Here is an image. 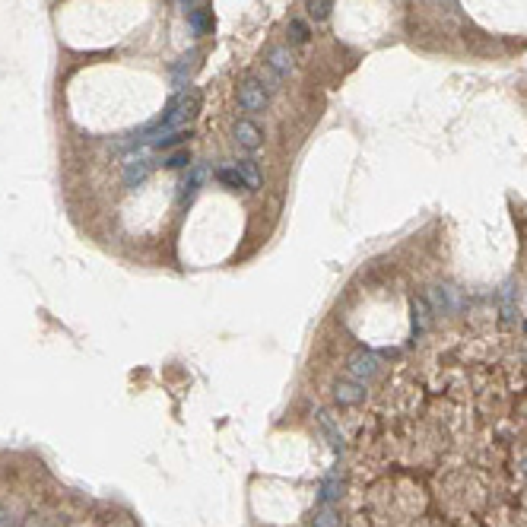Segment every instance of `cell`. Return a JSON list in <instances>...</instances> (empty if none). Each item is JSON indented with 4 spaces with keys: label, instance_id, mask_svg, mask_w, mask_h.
<instances>
[{
    "label": "cell",
    "instance_id": "cell-1",
    "mask_svg": "<svg viewBox=\"0 0 527 527\" xmlns=\"http://www.w3.org/2000/svg\"><path fill=\"white\" fill-rule=\"evenodd\" d=\"M378 368H381L378 353H375V349H368V346H356L353 353L346 356V372H349V378H356V381L375 378V375H378Z\"/></svg>",
    "mask_w": 527,
    "mask_h": 527
},
{
    "label": "cell",
    "instance_id": "cell-2",
    "mask_svg": "<svg viewBox=\"0 0 527 527\" xmlns=\"http://www.w3.org/2000/svg\"><path fill=\"white\" fill-rule=\"evenodd\" d=\"M267 102H270V92L264 89V83L258 76H245L238 86V105L241 111H264Z\"/></svg>",
    "mask_w": 527,
    "mask_h": 527
},
{
    "label": "cell",
    "instance_id": "cell-3",
    "mask_svg": "<svg viewBox=\"0 0 527 527\" xmlns=\"http://www.w3.org/2000/svg\"><path fill=\"white\" fill-rule=\"evenodd\" d=\"M232 140L241 146V150L254 152V150H260V146H264V131H260V127L254 124L251 118H238L232 124Z\"/></svg>",
    "mask_w": 527,
    "mask_h": 527
},
{
    "label": "cell",
    "instance_id": "cell-4",
    "mask_svg": "<svg viewBox=\"0 0 527 527\" xmlns=\"http://www.w3.org/2000/svg\"><path fill=\"white\" fill-rule=\"evenodd\" d=\"M152 169H156V162H152L146 152H137V156H131L124 162V184L127 188H140V184L150 178Z\"/></svg>",
    "mask_w": 527,
    "mask_h": 527
},
{
    "label": "cell",
    "instance_id": "cell-5",
    "mask_svg": "<svg viewBox=\"0 0 527 527\" xmlns=\"http://www.w3.org/2000/svg\"><path fill=\"white\" fill-rule=\"evenodd\" d=\"M207 165H200V162H190L188 165V175H184V181H181V190H178V200L181 203H190L197 194H200V188H203V181H207Z\"/></svg>",
    "mask_w": 527,
    "mask_h": 527
},
{
    "label": "cell",
    "instance_id": "cell-6",
    "mask_svg": "<svg viewBox=\"0 0 527 527\" xmlns=\"http://www.w3.org/2000/svg\"><path fill=\"white\" fill-rule=\"evenodd\" d=\"M334 400L340 406H359L365 400V384L356 378H340L334 384Z\"/></svg>",
    "mask_w": 527,
    "mask_h": 527
},
{
    "label": "cell",
    "instance_id": "cell-7",
    "mask_svg": "<svg viewBox=\"0 0 527 527\" xmlns=\"http://www.w3.org/2000/svg\"><path fill=\"white\" fill-rule=\"evenodd\" d=\"M267 67L273 70V73L279 76V80H286V76L296 70V63H292V51L289 44H273L270 51H267Z\"/></svg>",
    "mask_w": 527,
    "mask_h": 527
},
{
    "label": "cell",
    "instance_id": "cell-8",
    "mask_svg": "<svg viewBox=\"0 0 527 527\" xmlns=\"http://www.w3.org/2000/svg\"><path fill=\"white\" fill-rule=\"evenodd\" d=\"M235 169L241 171V178L248 181V190H260L264 188V171H260V162L254 156H245V159H235Z\"/></svg>",
    "mask_w": 527,
    "mask_h": 527
},
{
    "label": "cell",
    "instance_id": "cell-9",
    "mask_svg": "<svg viewBox=\"0 0 527 527\" xmlns=\"http://www.w3.org/2000/svg\"><path fill=\"white\" fill-rule=\"evenodd\" d=\"M425 302H432V308L442 311V315L444 311H454L457 308V289H451V286H432Z\"/></svg>",
    "mask_w": 527,
    "mask_h": 527
},
{
    "label": "cell",
    "instance_id": "cell-10",
    "mask_svg": "<svg viewBox=\"0 0 527 527\" xmlns=\"http://www.w3.org/2000/svg\"><path fill=\"white\" fill-rule=\"evenodd\" d=\"M213 178H216V184L226 190H248V181L241 178V171L235 169V165H219V169H213Z\"/></svg>",
    "mask_w": 527,
    "mask_h": 527
},
{
    "label": "cell",
    "instance_id": "cell-11",
    "mask_svg": "<svg viewBox=\"0 0 527 527\" xmlns=\"http://www.w3.org/2000/svg\"><path fill=\"white\" fill-rule=\"evenodd\" d=\"M410 308H413V340H416V337H423L425 327L432 324V308H429V302H425L423 296L413 298Z\"/></svg>",
    "mask_w": 527,
    "mask_h": 527
},
{
    "label": "cell",
    "instance_id": "cell-12",
    "mask_svg": "<svg viewBox=\"0 0 527 527\" xmlns=\"http://www.w3.org/2000/svg\"><path fill=\"white\" fill-rule=\"evenodd\" d=\"M343 495V483H340V476H324L321 480V486H317V492H315V502L317 505H334L337 499Z\"/></svg>",
    "mask_w": 527,
    "mask_h": 527
},
{
    "label": "cell",
    "instance_id": "cell-13",
    "mask_svg": "<svg viewBox=\"0 0 527 527\" xmlns=\"http://www.w3.org/2000/svg\"><path fill=\"white\" fill-rule=\"evenodd\" d=\"M308 524H311V527H340V524H343L340 508H337V505H317L315 511H311Z\"/></svg>",
    "mask_w": 527,
    "mask_h": 527
},
{
    "label": "cell",
    "instance_id": "cell-14",
    "mask_svg": "<svg viewBox=\"0 0 527 527\" xmlns=\"http://www.w3.org/2000/svg\"><path fill=\"white\" fill-rule=\"evenodd\" d=\"M190 19V29L197 32V35H210L213 32V10L210 6H194V10L188 13Z\"/></svg>",
    "mask_w": 527,
    "mask_h": 527
},
{
    "label": "cell",
    "instance_id": "cell-15",
    "mask_svg": "<svg viewBox=\"0 0 527 527\" xmlns=\"http://www.w3.org/2000/svg\"><path fill=\"white\" fill-rule=\"evenodd\" d=\"M286 32H289V44H305L311 38V25L305 23V19H289V25H286Z\"/></svg>",
    "mask_w": 527,
    "mask_h": 527
},
{
    "label": "cell",
    "instance_id": "cell-16",
    "mask_svg": "<svg viewBox=\"0 0 527 527\" xmlns=\"http://www.w3.org/2000/svg\"><path fill=\"white\" fill-rule=\"evenodd\" d=\"M305 10L315 23H327L330 19V10H334V0H305Z\"/></svg>",
    "mask_w": 527,
    "mask_h": 527
},
{
    "label": "cell",
    "instance_id": "cell-17",
    "mask_svg": "<svg viewBox=\"0 0 527 527\" xmlns=\"http://www.w3.org/2000/svg\"><path fill=\"white\" fill-rule=\"evenodd\" d=\"M165 169H188L190 165V150L188 146H178L175 152H169V156H165Z\"/></svg>",
    "mask_w": 527,
    "mask_h": 527
},
{
    "label": "cell",
    "instance_id": "cell-18",
    "mask_svg": "<svg viewBox=\"0 0 527 527\" xmlns=\"http://www.w3.org/2000/svg\"><path fill=\"white\" fill-rule=\"evenodd\" d=\"M0 527H10V511L6 508H0Z\"/></svg>",
    "mask_w": 527,
    "mask_h": 527
},
{
    "label": "cell",
    "instance_id": "cell-19",
    "mask_svg": "<svg viewBox=\"0 0 527 527\" xmlns=\"http://www.w3.org/2000/svg\"><path fill=\"white\" fill-rule=\"evenodd\" d=\"M178 4H184V6H188V4H194V0H178Z\"/></svg>",
    "mask_w": 527,
    "mask_h": 527
}]
</instances>
